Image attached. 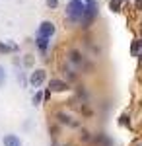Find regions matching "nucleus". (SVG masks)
Listing matches in <instances>:
<instances>
[{"label":"nucleus","instance_id":"nucleus-18","mask_svg":"<svg viewBox=\"0 0 142 146\" xmlns=\"http://www.w3.org/2000/svg\"><path fill=\"white\" fill-rule=\"evenodd\" d=\"M136 10H142V0H136Z\"/></svg>","mask_w":142,"mask_h":146},{"label":"nucleus","instance_id":"nucleus-9","mask_svg":"<svg viewBox=\"0 0 142 146\" xmlns=\"http://www.w3.org/2000/svg\"><path fill=\"white\" fill-rule=\"evenodd\" d=\"M140 49H142V39H134V41H132V45H131V55L136 56Z\"/></svg>","mask_w":142,"mask_h":146},{"label":"nucleus","instance_id":"nucleus-7","mask_svg":"<svg viewBox=\"0 0 142 146\" xmlns=\"http://www.w3.org/2000/svg\"><path fill=\"white\" fill-rule=\"evenodd\" d=\"M35 43H37V47H39L41 53H47V51H49V45H51V39H49V37H43V35H37Z\"/></svg>","mask_w":142,"mask_h":146},{"label":"nucleus","instance_id":"nucleus-6","mask_svg":"<svg viewBox=\"0 0 142 146\" xmlns=\"http://www.w3.org/2000/svg\"><path fill=\"white\" fill-rule=\"evenodd\" d=\"M2 144L4 146H22V138L14 133H8V135L2 136Z\"/></svg>","mask_w":142,"mask_h":146},{"label":"nucleus","instance_id":"nucleus-11","mask_svg":"<svg viewBox=\"0 0 142 146\" xmlns=\"http://www.w3.org/2000/svg\"><path fill=\"white\" fill-rule=\"evenodd\" d=\"M123 2H127V0H111V2H109L111 12H121V6H123Z\"/></svg>","mask_w":142,"mask_h":146},{"label":"nucleus","instance_id":"nucleus-12","mask_svg":"<svg viewBox=\"0 0 142 146\" xmlns=\"http://www.w3.org/2000/svg\"><path fill=\"white\" fill-rule=\"evenodd\" d=\"M43 101V90H37V94L33 96V105H41Z\"/></svg>","mask_w":142,"mask_h":146},{"label":"nucleus","instance_id":"nucleus-17","mask_svg":"<svg viewBox=\"0 0 142 146\" xmlns=\"http://www.w3.org/2000/svg\"><path fill=\"white\" fill-rule=\"evenodd\" d=\"M131 121H129V117L127 115H121V125H129Z\"/></svg>","mask_w":142,"mask_h":146},{"label":"nucleus","instance_id":"nucleus-2","mask_svg":"<svg viewBox=\"0 0 142 146\" xmlns=\"http://www.w3.org/2000/svg\"><path fill=\"white\" fill-rule=\"evenodd\" d=\"M96 16H98V6H96V2H88V4L84 2V14H82V20H80V22L84 23V27H88Z\"/></svg>","mask_w":142,"mask_h":146},{"label":"nucleus","instance_id":"nucleus-1","mask_svg":"<svg viewBox=\"0 0 142 146\" xmlns=\"http://www.w3.org/2000/svg\"><path fill=\"white\" fill-rule=\"evenodd\" d=\"M84 14V2L82 0H70L66 6V16L70 22H80Z\"/></svg>","mask_w":142,"mask_h":146},{"label":"nucleus","instance_id":"nucleus-10","mask_svg":"<svg viewBox=\"0 0 142 146\" xmlns=\"http://www.w3.org/2000/svg\"><path fill=\"white\" fill-rule=\"evenodd\" d=\"M6 82H8V72H6V66L4 64H0V88H4Z\"/></svg>","mask_w":142,"mask_h":146},{"label":"nucleus","instance_id":"nucleus-15","mask_svg":"<svg viewBox=\"0 0 142 146\" xmlns=\"http://www.w3.org/2000/svg\"><path fill=\"white\" fill-rule=\"evenodd\" d=\"M58 121H60V123H70V117H68V115H62V113H58Z\"/></svg>","mask_w":142,"mask_h":146},{"label":"nucleus","instance_id":"nucleus-16","mask_svg":"<svg viewBox=\"0 0 142 146\" xmlns=\"http://www.w3.org/2000/svg\"><path fill=\"white\" fill-rule=\"evenodd\" d=\"M31 62H33L31 55H27V56H25V58H23V64H25V66H31Z\"/></svg>","mask_w":142,"mask_h":146},{"label":"nucleus","instance_id":"nucleus-3","mask_svg":"<svg viewBox=\"0 0 142 146\" xmlns=\"http://www.w3.org/2000/svg\"><path fill=\"white\" fill-rule=\"evenodd\" d=\"M45 80H47V72H45L43 68H35L31 74H29L27 84H29L31 88H41V86L45 84Z\"/></svg>","mask_w":142,"mask_h":146},{"label":"nucleus","instance_id":"nucleus-5","mask_svg":"<svg viewBox=\"0 0 142 146\" xmlns=\"http://www.w3.org/2000/svg\"><path fill=\"white\" fill-rule=\"evenodd\" d=\"M49 90L51 92H66L68 90V84H66L64 80L53 78V80H49Z\"/></svg>","mask_w":142,"mask_h":146},{"label":"nucleus","instance_id":"nucleus-19","mask_svg":"<svg viewBox=\"0 0 142 146\" xmlns=\"http://www.w3.org/2000/svg\"><path fill=\"white\" fill-rule=\"evenodd\" d=\"M136 56H138V60H140V62H142V49H140V51H138V55H136Z\"/></svg>","mask_w":142,"mask_h":146},{"label":"nucleus","instance_id":"nucleus-4","mask_svg":"<svg viewBox=\"0 0 142 146\" xmlns=\"http://www.w3.org/2000/svg\"><path fill=\"white\" fill-rule=\"evenodd\" d=\"M56 33V27L53 22H49V20H45V22L39 23V29H37V35H43V37H49V39H53Z\"/></svg>","mask_w":142,"mask_h":146},{"label":"nucleus","instance_id":"nucleus-14","mask_svg":"<svg viewBox=\"0 0 142 146\" xmlns=\"http://www.w3.org/2000/svg\"><path fill=\"white\" fill-rule=\"evenodd\" d=\"M47 6H49L51 10H56V8H58V0H47Z\"/></svg>","mask_w":142,"mask_h":146},{"label":"nucleus","instance_id":"nucleus-21","mask_svg":"<svg viewBox=\"0 0 142 146\" xmlns=\"http://www.w3.org/2000/svg\"><path fill=\"white\" fill-rule=\"evenodd\" d=\"M140 146H142V144H140Z\"/></svg>","mask_w":142,"mask_h":146},{"label":"nucleus","instance_id":"nucleus-13","mask_svg":"<svg viewBox=\"0 0 142 146\" xmlns=\"http://www.w3.org/2000/svg\"><path fill=\"white\" fill-rule=\"evenodd\" d=\"M70 60H72L74 64H80V62H82V56H80V53L72 51V53H70Z\"/></svg>","mask_w":142,"mask_h":146},{"label":"nucleus","instance_id":"nucleus-20","mask_svg":"<svg viewBox=\"0 0 142 146\" xmlns=\"http://www.w3.org/2000/svg\"><path fill=\"white\" fill-rule=\"evenodd\" d=\"M82 2H86V4H88V2H96V0H82Z\"/></svg>","mask_w":142,"mask_h":146},{"label":"nucleus","instance_id":"nucleus-8","mask_svg":"<svg viewBox=\"0 0 142 146\" xmlns=\"http://www.w3.org/2000/svg\"><path fill=\"white\" fill-rule=\"evenodd\" d=\"M14 51H18V45L0 41V55H8V53H14Z\"/></svg>","mask_w":142,"mask_h":146}]
</instances>
